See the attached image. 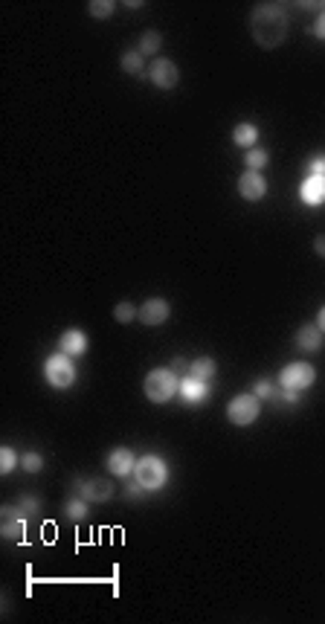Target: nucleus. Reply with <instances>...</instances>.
<instances>
[{"mask_svg": "<svg viewBox=\"0 0 325 624\" xmlns=\"http://www.w3.org/2000/svg\"><path fill=\"white\" fill-rule=\"evenodd\" d=\"M250 30H253L255 44L265 46V50H273V46H279V44L288 38V15H285V6H279V4H262V6H255L253 20H250Z\"/></svg>", "mask_w": 325, "mask_h": 624, "instance_id": "nucleus-1", "label": "nucleus"}, {"mask_svg": "<svg viewBox=\"0 0 325 624\" xmlns=\"http://www.w3.org/2000/svg\"><path fill=\"white\" fill-rule=\"evenodd\" d=\"M180 392V380L172 369H154L146 377V395L154 404H166Z\"/></svg>", "mask_w": 325, "mask_h": 624, "instance_id": "nucleus-2", "label": "nucleus"}, {"mask_svg": "<svg viewBox=\"0 0 325 624\" xmlns=\"http://www.w3.org/2000/svg\"><path fill=\"white\" fill-rule=\"evenodd\" d=\"M166 476H169V470H166V465L157 459V456H143V459L136 462V468H134V479L143 488H148V491H157V488L166 485Z\"/></svg>", "mask_w": 325, "mask_h": 624, "instance_id": "nucleus-3", "label": "nucleus"}, {"mask_svg": "<svg viewBox=\"0 0 325 624\" xmlns=\"http://www.w3.org/2000/svg\"><path fill=\"white\" fill-rule=\"evenodd\" d=\"M44 375L56 389H67V387H73V380H76V366L67 354H53L44 363Z\"/></svg>", "mask_w": 325, "mask_h": 624, "instance_id": "nucleus-4", "label": "nucleus"}, {"mask_svg": "<svg viewBox=\"0 0 325 624\" xmlns=\"http://www.w3.org/2000/svg\"><path fill=\"white\" fill-rule=\"evenodd\" d=\"M259 410H262V404L255 395H236L227 406V418L236 427H247L259 418Z\"/></svg>", "mask_w": 325, "mask_h": 624, "instance_id": "nucleus-5", "label": "nucleus"}, {"mask_svg": "<svg viewBox=\"0 0 325 624\" xmlns=\"http://www.w3.org/2000/svg\"><path fill=\"white\" fill-rule=\"evenodd\" d=\"M314 380H317V372H314L311 363H291V366L282 369V375H279L282 389H296V392L308 389Z\"/></svg>", "mask_w": 325, "mask_h": 624, "instance_id": "nucleus-6", "label": "nucleus"}, {"mask_svg": "<svg viewBox=\"0 0 325 624\" xmlns=\"http://www.w3.org/2000/svg\"><path fill=\"white\" fill-rule=\"evenodd\" d=\"M73 497L84 499V502H108L113 497V482H108V479H76L73 485Z\"/></svg>", "mask_w": 325, "mask_h": 624, "instance_id": "nucleus-7", "label": "nucleus"}, {"mask_svg": "<svg viewBox=\"0 0 325 624\" xmlns=\"http://www.w3.org/2000/svg\"><path fill=\"white\" fill-rule=\"evenodd\" d=\"M148 79L160 87V90H172L177 82H180V73H177V64L169 61V58H157L151 67H148Z\"/></svg>", "mask_w": 325, "mask_h": 624, "instance_id": "nucleus-8", "label": "nucleus"}, {"mask_svg": "<svg viewBox=\"0 0 325 624\" xmlns=\"http://www.w3.org/2000/svg\"><path fill=\"white\" fill-rule=\"evenodd\" d=\"M238 195H241L244 201H262V198L267 195V183H265V177H262L259 172H247V175H241V180H238Z\"/></svg>", "mask_w": 325, "mask_h": 624, "instance_id": "nucleus-9", "label": "nucleus"}, {"mask_svg": "<svg viewBox=\"0 0 325 624\" xmlns=\"http://www.w3.org/2000/svg\"><path fill=\"white\" fill-rule=\"evenodd\" d=\"M172 314V305L166 299H148L143 308H139V320L146 325H162Z\"/></svg>", "mask_w": 325, "mask_h": 624, "instance_id": "nucleus-10", "label": "nucleus"}, {"mask_svg": "<svg viewBox=\"0 0 325 624\" xmlns=\"http://www.w3.org/2000/svg\"><path fill=\"white\" fill-rule=\"evenodd\" d=\"M134 468H136V462H134V453H131L128 447L110 450V456H108V470H110L113 476H128Z\"/></svg>", "mask_w": 325, "mask_h": 624, "instance_id": "nucleus-11", "label": "nucleus"}, {"mask_svg": "<svg viewBox=\"0 0 325 624\" xmlns=\"http://www.w3.org/2000/svg\"><path fill=\"white\" fill-rule=\"evenodd\" d=\"M23 525H27V517H20V511L15 506H6L4 508V537L6 540H20Z\"/></svg>", "mask_w": 325, "mask_h": 624, "instance_id": "nucleus-12", "label": "nucleus"}, {"mask_svg": "<svg viewBox=\"0 0 325 624\" xmlns=\"http://www.w3.org/2000/svg\"><path fill=\"white\" fill-rule=\"evenodd\" d=\"M180 395H183L186 404H200V401H206L209 389H206V383H203V380H198V377H192V375H186V377L180 380Z\"/></svg>", "mask_w": 325, "mask_h": 624, "instance_id": "nucleus-13", "label": "nucleus"}, {"mask_svg": "<svg viewBox=\"0 0 325 624\" xmlns=\"http://www.w3.org/2000/svg\"><path fill=\"white\" fill-rule=\"evenodd\" d=\"M299 195H302V201H305L308 206L325 204V177H308L305 183H302Z\"/></svg>", "mask_w": 325, "mask_h": 624, "instance_id": "nucleus-14", "label": "nucleus"}, {"mask_svg": "<svg viewBox=\"0 0 325 624\" xmlns=\"http://www.w3.org/2000/svg\"><path fill=\"white\" fill-rule=\"evenodd\" d=\"M58 346H61V354H82L84 349H87V337H84V331H79V328H70V331H64L61 334V340H58Z\"/></svg>", "mask_w": 325, "mask_h": 624, "instance_id": "nucleus-15", "label": "nucleus"}, {"mask_svg": "<svg viewBox=\"0 0 325 624\" xmlns=\"http://www.w3.org/2000/svg\"><path fill=\"white\" fill-rule=\"evenodd\" d=\"M296 346L305 351H319L322 349V331L317 325H302L296 331Z\"/></svg>", "mask_w": 325, "mask_h": 624, "instance_id": "nucleus-16", "label": "nucleus"}, {"mask_svg": "<svg viewBox=\"0 0 325 624\" xmlns=\"http://www.w3.org/2000/svg\"><path fill=\"white\" fill-rule=\"evenodd\" d=\"M232 139H236V146H241V149H253L255 139H259V128L250 125V123H241V125H236V131H232Z\"/></svg>", "mask_w": 325, "mask_h": 624, "instance_id": "nucleus-17", "label": "nucleus"}, {"mask_svg": "<svg viewBox=\"0 0 325 624\" xmlns=\"http://www.w3.org/2000/svg\"><path fill=\"white\" fill-rule=\"evenodd\" d=\"M215 360L212 357H198V360H192V366H189V375L192 377H198V380H209L215 375Z\"/></svg>", "mask_w": 325, "mask_h": 624, "instance_id": "nucleus-18", "label": "nucleus"}, {"mask_svg": "<svg viewBox=\"0 0 325 624\" xmlns=\"http://www.w3.org/2000/svg\"><path fill=\"white\" fill-rule=\"evenodd\" d=\"M122 70L131 76H143V53L134 50V53H125L122 56Z\"/></svg>", "mask_w": 325, "mask_h": 624, "instance_id": "nucleus-19", "label": "nucleus"}, {"mask_svg": "<svg viewBox=\"0 0 325 624\" xmlns=\"http://www.w3.org/2000/svg\"><path fill=\"white\" fill-rule=\"evenodd\" d=\"M267 151H262V149H250L247 154H244V163L250 166V172H262L265 166H267Z\"/></svg>", "mask_w": 325, "mask_h": 624, "instance_id": "nucleus-20", "label": "nucleus"}, {"mask_svg": "<svg viewBox=\"0 0 325 624\" xmlns=\"http://www.w3.org/2000/svg\"><path fill=\"white\" fill-rule=\"evenodd\" d=\"M64 514L70 517V520H87V502L84 499H79V497H73L64 506Z\"/></svg>", "mask_w": 325, "mask_h": 624, "instance_id": "nucleus-21", "label": "nucleus"}, {"mask_svg": "<svg viewBox=\"0 0 325 624\" xmlns=\"http://www.w3.org/2000/svg\"><path fill=\"white\" fill-rule=\"evenodd\" d=\"M160 50V35L154 32V30H148L146 35H143V41H139V53L143 56H154Z\"/></svg>", "mask_w": 325, "mask_h": 624, "instance_id": "nucleus-22", "label": "nucleus"}, {"mask_svg": "<svg viewBox=\"0 0 325 624\" xmlns=\"http://www.w3.org/2000/svg\"><path fill=\"white\" fill-rule=\"evenodd\" d=\"M113 317H116V323H131L134 317H139V311L131 302H120L113 308Z\"/></svg>", "mask_w": 325, "mask_h": 624, "instance_id": "nucleus-23", "label": "nucleus"}, {"mask_svg": "<svg viewBox=\"0 0 325 624\" xmlns=\"http://www.w3.org/2000/svg\"><path fill=\"white\" fill-rule=\"evenodd\" d=\"M87 9H90L93 18H108V15L113 12V4H110V0H93Z\"/></svg>", "mask_w": 325, "mask_h": 624, "instance_id": "nucleus-24", "label": "nucleus"}, {"mask_svg": "<svg viewBox=\"0 0 325 624\" xmlns=\"http://www.w3.org/2000/svg\"><path fill=\"white\" fill-rule=\"evenodd\" d=\"M15 465H18L15 450H12V447H4V450H0V470L9 473V470H15Z\"/></svg>", "mask_w": 325, "mask_h": 624, "instance_id": "nucleus-25", "label": "nucleus"}, {"mask_svg": "<svg viewBox=\"0 0 325 624\" xmlns=\"http://www.w3.org/2000/svg\"><path fill=\"white\" fill-rule=\"evenodd\" d=\"M255 398H279V392L270 380H259L255 383Z\"/></svg>", "mask_w": 325, "mask_h": 624, "instance_id": "nucleus-26", "label": "nucleus"}, {"mask_svg": "<svg viewBox=\"0 0 325 624\" xmlns=\"http://www.w3.org/2000/svg\"><path fill=\"white\" fill-rule=\"evenodd\" d=\"M23 468H27L30 473H38V470L44 468V459H41V453H27V456H23Z\"/></svg>", "mask_w": 325, "mask_h": 624, "instance_id": "nucleus-27", "label": "nucleus"}, {"mask_svg": "<svg viewBox=\"0 0 325 624\" xmlns=\"http://www.w3.org/2000/svg\"><path fill=\"white\" fill-rule=\"evenodd\" d=\"M18 511H20V517L35 514V511H38V499H35V497H23V499H20V506H18Z\"/></svg>", "mask_w": 325, "mask_h": 624, "instance_id": "nucleus-28", "label": "nucleus"}, {"mask_svg": "<svg viewBox=\"0 0 325 624\" xmlns=\"http://www.w3.org/2000/svg\"><path fill=\"white\" fill-rule=\"evenodd\" d=\"M308 175L311 177H325V157H314L308 163Z\"/></svg>", "mask_w": 325, "mask_h": 624, "instance_id": "nucleus-29", "label": "nucleus"}, {"mask_svg": "<svg viewBox=\"0 0 325 624\" xmlns=\"http://www.w3.org/2000/svg\"><path fill=\"white\" fill-rule=\"evenodd\" d=\"M189 366H192V363H186L183 357H174V363H172V372H174V375H189Z\"/></svg>", "mask_w": 325, "mask_h": 624, "instance_id": "nucleus-30", "label": "nucleus"}, {"mask_svg": "<svg viewBox=\"0 0 325 624\" xmlns=\"http://www.w3.org/2000/svg\"><path fill=\"white\" fill-rule=\"evenodd\" d=\"M314 32H317V38L325 41V12H319V18H317V23H314Z\"/></svg>", "mask_w": 325, "mask_h": 624, "instance_id": "nucleus-31", "label": "nucleus"}, {"mask_svg": "<svg viewBox=\"0 0 325 624\" xmlns=\"http://www.w3.org/2000/svg\"><path fill=\"white\" fill-rule=\"evenodd\" d=\"M139 488H143V485H139L136 479H134L131 485H125V497H128V499H139Z\"/></svg>", "mask_w": 325, "mask_h": 624, "instance_id": "nucleus-32", "label": "nucleus"}, {"mask_svg": "<svg viewBox=\"0 0 325 624\" xmlns=\"http://www.w3.org/2000/svg\"><path fill=\"white\" fill-rule=\"evenodd\" d=\"M314 250H317V256H322V258H325V235H317Z\"/></svg>", "mask_w": 325, "mask_h": 624, "instance_id": "nucleus-33", "label": "nucleus"}, {"mask_svg": "<svg viewBox=\"0 0 325 624\" xmlns=\"http://www.w3.org/2000/svg\"><path fill=\"white\" fill-rule=\"evenodd\" d=\"M317 328H319V331L325 334V305L319 308V314H317Z\"/></svg>", "mask_w": 325, "mask_h": 624, "instance_id": "nucleus-34", "label": "nucleus"}, {"mask_svg": "<svg viewBox=\"0 0 325 624\" xmlns=\"http://www.w3.org/2000/svg\"><path fill=\"white\" fill-rule=\"evenodd\" d=\"M282 392H285V401H288V404H296V401H299V392H296V389H282Z\"/></svg>", "mask_w": 325, "mask_h": 624, "instance_id": "nucleus-35", "label": "nucleus"}]
</instances>
